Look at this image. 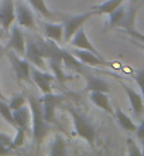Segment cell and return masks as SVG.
<instances>
[{"label":"cell","mask_w":144,"mask_h":156,"mask_svg":"<svg viewBox=\"0 0 144 156\" xmlns=\"http://www.w3.org/2000/svg\"><path fill=\"white\" fill-rule=\"evenodd\" d=\"M124 31L130 36V37L133 38V40L139 41V43H141V44H144V34L140 33V31H137V30H134L133 27H126L124 29Z\"/></svg>","instance_id":"cell-28"},{"label":"cell","mask_w":144,"mask_h":156,"mask_svg":"<svg viewBox=\"0 0 144 156\" xmlns=\"http://www.w3.org/2000/svg\"><path fill=\"white\" fill-rule=\"evenodd\" d=\"M95 16H96V12L93 9H91L88 12L79 13V14H72V16L66 17L65 20L62 21L64 23V43H69V40L78 31V29L83 27V24L88 20H91L92 17Z\"/></svg>","instance_id":"cell-3"},{"label":"cell","mask_w":144,"mask_h":156,"mask_svg":"<svg viewBox=\"0 0 144 156\" xmlns=\"http://www.w3.org/2000/svg\"><path fill=\"white\" fill-rule=\"evenodd\" d=\"M124 0H106L100 4H96L93 6V10L96 12V16H102V14H109L113 10H116L117 7H120L123 4Z\"/></svg>","instance_id":"cell-22"},{"label":"cell","mask_w":144,"mask_h":156,"mask_svg":"<svg viewBox=\"0 0 144 156\" xmlns=\"http://www.w3.org/2000/svg\"><path fill=\"white\" fill-rule=\"evenodd\" d=\"M16 21L17 24L27 30L35 29V17H34L33 10L28 7V4L23 2L16 3Z\"/></svg>","instance_id":"cell-9"},{"label":"cell","mask_w":144,"mask_h":156,"mask_svg":"<svg viewBox=\"0 0 144 156\" xmlns=\"http://www.w3.org/2000/svg\"><path fill=\"white\" fill-rule=\"evenodd\" d=\"M123 87L124 92L127 95L129 98V102H130V107H132V111L134 114L137 121H140L144 115V99H143V95L140 92H137L136 90H133L132 87L126 85V84H122Z\"/></svg>","instance_id":"cell-11"},{"label":"cell","mask_w":144,"mask_h":156,"mask_svg":"<svg viewBox=\"0 0 144 156\" xmlns=\"http://www.w3.org/2000/svg\"><path fill=\"white\" fill-rule=\"evenodd\" d=\"M66 111L69 112L71 118H72L75 133L79 138H82L85 142H88L91 146H93L96 140V129L95 125L92 123V121L85 114L79 112L78 109H75L72 107H66Z\"/></svg>","instance_id":"cell-2"},{"label":"cell","mask_w":144,"mask_h":156,"mask_svg":"<svg viewBox=\"0 0 144 156\" xmlns=\"http://www.w3.org/2000/svg\"><path fill=\"white\" fill-rule=\"evenodd\" d=\"M3 34H6L3 31V30H0V40H2V37H3ZM0 51H2V45H0Z\"/></svg>","instance_id":"cell-36"},{"label":"cell","mask_w":144,"mask_h":156,"mask_svg":"<svg viewBox=\"0 0 144 156\" xmlns=\"http://www.w3.org/2000/svg\"><path fill=\"white\" fill-rule=\"evenodd\" d=\"M28 3H30V6H31L38 14H41L42 17H45V19L54 17V13L48 9L45 0H28Z\"/></svg>","instance_id":"cell-24"},{"label":"cell","mask_w":144,"mask_h":156,"mask_svg":"<svg viewBox=\"0 0 144 156\" xmlns=\"http://www.w3.org/2000/svg\"><path fill=\"white\" fill-rule=\"evenodd\" d=\"M25 60L34 67H38L41 70H45L47 67V60L42 57L41 51L38 48L37 41L33 40L31 37L25 38V54H24Z\"/></svg>","instance_id":"cell-8"},{"label":"cell","mask_w":144,"mask_h":156,"mask_svg":"<svg viewBox=\"0 0 144 156\" xmlns=\"http://www.w3.org/2000/svg\"><path fill=\"white\" fill-rule=\"evenodd\" d=\"M89 99H91V102L93 104V105H96L99 109L107 112L109 115H113V114H115V109L112 107L110 98H109L107 92H100V91L89 92Z\"/></svg>","instance_id":"cell-16"},{"label":"cell","mask_w":144,"mask_h":156,"mask_svg":"<svg viewBox=\"0 0 144 156\" xmlns=\"http://www.w3.org/2000/svg\"><path fill=\"white\" fill-rule=\"evenodd\" d=\"M10 151H12V148H8V146H4V145H0V155L8 153Z\"/></svg>","instance_id":"cell-33"},{"label":"cell","mask_w":144,"mask_h":156,"mask_svg":"<svg viewBox=\"0 0 144 156\" xmlns=\"http://www.w3.org/2000/svg\"><path fill=\"white\" fill-rule=\"evenodd\" d=\"M66 153H68V149H66L65 140L62 139L59 135H57L55 138H54L52 144H51V148H49V155L61 156V155H66Z\"/></svg>","instance_id":"cell-23"},{"label":"cell","mask_w":144,"mask_h":156,"mask_svg":"<svg viewBox=\"0 0 144 156\" xmlns=\"http://www.w3.org/2000/svg\"><path fill=\"white\" fill-rule=\"evenodd\" d=\"M132 43L134 45H137L139 48H141V50H144V44H141V43H139V41H136V40H132Z\"/></svg>","instance_id":"cell-34"},{"label":"cell","mask_w":144,"mask_h":156,"mask_svg":"<svg viewBox=\"0 0 144 156\" xmlns=\"http://www.w3.org/2000/svg\"><path fill=\"white\" fill-rule=\"evenodd\" d=\"M7 104H8V107L12 108V111H14V109L23 107V105H25V104H28V102H27V98L23 94H17V95H13L12 98L7 101Z\"/></svg>","instance_id":"cell-26"},{"label":"cell","mask_w":144,"mask_h":156,"mask_svg":"<svg viewBox=\"0 0 144 156\" xmlns=\"http://www.w3.org/2000/svg\"><path fill=\"white\" fill-rule=\"evenodd\" d=\"M127 153L129 155H143V151L137 146L133 139H127Z\"/></svg>","instance_id":"cell-30"},{"label":"cell","mask_w":144,"mask_h":156,"mask_svg":"<svg viewBox=\"0 0 144 156\" xmlns=\"http://www.w3.org/2000/svg\"><path fill=\"white\" fill-rule=\"evenodd\" d=\"M113 116L116 118V121H117V123L120 125L122 129H124V131H127V132H136V129H137L136 122L127 114H124V111H122L120 108H116Z\"/></svg>","instance_id":"cell-20"},{"label":"cell","mask_w":144,"mask_h":156,"mask_svg":"<svg viewBox=\"0 0 144 156\" xmlns=\"http://www.w3.org/2000/svg\"><path fill=\"white\" fill-rule=\"evenodd\" d=\"M10 38L6 45V50H12L16 54L24 57L25 54V36L21 31V27L18 24H13L10 29Z\"/></svg>","instance_id":"cell-10"},{"label":"cell","mask_w":144,"mask_h":156,"mask_svg":"<svg viewBox=\"0 0 144 156\" xmlns=\"http://www.w3.org/2000/svg\"><path fill=\"white\" fill-rule=\"evenodd\" d=\"M16 136L12 139V149L20 148L25 142V129H23V128H16Z\"/></svg>","instance_id":"cell-27"},{"label":"cell","mask_w":144,"mask_h":156,"mask_svg":"<svg viewBox=\"0 0 144 156\" xmlns=\"http://www.w3.org/2000/svg\"><path fill=\"white\" fill-rule=\"evenodd\" d=\"M62 64L66 70L75 73H82V70H85V64H82L72 53H68L65 50H62Z\"/></svg>","instance_id":"cell-19"},{"label":"cell","mask_w":144,"mask_h":156,"mask_svg":"<svg viewBox=\"0 0 144 156\" xmlns=\"http://www.w3.org/2000/svg\"><path fill=\"white\" fill-rule=\"evenodd\" d=\"M134 81H136V84L140 88L141 95H143V99H144V70H139L134 74Z\"/></svg>","instance_id":"cell-29"},{"label":"cell","mask_w":144,"mask_h":156,"mask_svg":"<svg viewBox=\"0 0 144 156\" xmlns=\"http://www.w3.org/2000/svg\"><path fill=\"white\" fill-rule=\"evenodd\" d=\"M143 4H144V0H143Z\"/></svg>","instance_id":"cell-37"},{"label":"cell","mask_w":144,"mask_h":156,"mask_svg":"<svg viewBox=\"0 0 144 156\" xmlns=\"http://www.w3.org/2000/svg\"><path fill=\"white\" fill-rule=\"evenodd\" d=\"M13 116H14L17 128H23L25 131L30 128V125H31V109H30L28 104L14 109L13 111Z\"/></svg>","instance_id":"cell-17"},{"label":"cell","mask_w":144,"mask_h":156,"mask_svg":"<svg viewBox=\"0 0 144 156\" xmlns=\"http://www.w3.org/2000/svg\"><path fill=\"white\" fill-rule=\"evenodd\" d=\"M69 44L74 47V48H81V50H88V51H92V53L98 54V55H102L99 53V50L96 48L95 45L91 43V40L88 38L86 31L83 30V27L78 29V31L72 36V38L69 40Z\"/></svg>","instance_id":"cell-14"},{"label":"cell","mask_w":144,"mask_h":156,"mask_svg":"<svg viewBox=\"0 0 144 156\" xmlns=\"http://www.w3.org/2000/svg\"><path fill=\"white\" fill-rule=\"evenodd\" d=\"M71 53L74 54L75 57L78 58L79 61L85 64V66H91V67H103V66H109V62L103 58V55H98V54L88 51V50H81V48H74Z\"/></svg>","instance_id":"cell-13"},{"label":"cell","mask_w":144,"mask_h":156,"mask_svg":"<svg viewBox=\"0 0 144 156\" xmlns=\"http://www.w3.org/2000/svg\"><path fill=\"white\" fill-rule=\"evenodd\" d=\"M6 57L10 61V66H12V70L17 81L28 82L31 80V64L25 60V57H21L12 50H7Z\"/></svg>","instance_id":"cell-4"},{"label":"cell","mask_w":144,"mask_h":156,"mask_svg":"<svg viewBox=\"0 0 144 156\" xmlns=\"http://www.w3.org/2000/svg\"><path fill=\"white\" fill-rule=\"evenodd\" d=\"M31 80L37 85L38 90L41 91L42 95L52 92V84L55 81V77L52 73H47L45 70L31 66Z\"/></svg>","instance_id":"cell-5"},{"label":"cell","mask_w":144,"mask_h":156,"mask_svg":"<svg viewBox=\"0 0 144 156\" xmlns=\"http://www.w3.org/2000/svg\"><path fill=\"white\" fill-rule=\"evenodd\" d=\"M81 74L83 75L85 81H86V85H85V90L88 92H95V91H100V92H110V85L106 80H103L102 77H99L96 74H92L86 70H82Z\"/></svg>","instance_id":"cell-12"},{"label":"cell","mask_w":144,"mask_h":156,"mask_svg":"<svg viewBox=\"0 0 144 156\" xmlns=\"http://www.w3.org/2000/svg\"><path fill=\"white\" fill-rule=\"evenodd\" d=\"M41 101V108H42V114H44V118L48 123H52L54 119H55V111L57 108L62 104V97L61 95H55L52 92L49 94H44L42 98H40Z\"/></svg>","instance_id":"cell-7"},{"label":"cell","mask_w":144,"mask_h":156,"mask_svg":"<svg viewBox=\"0 0 144 156\" xmlns=\"http://www.w3.org/2000/svg\"><path fill=\"white\" fill-rule=\"evenodd\" d=\"M27 102L31 109V125H33V139L37 144V146L42 144V140L45 139L47 133L49 131V123L45 121L44 114H42L41 101L40 98L30 95Z\"/></svg>","instance_id":"cell-1"},{"label":"cell","mask_w":144,"mask_h":156,"mask_svg":"<svg viewBox=\"0 0 144 156\" xmlns=\"http://www.w3.org/2000/svg\"><path fill=\"white\" fill-rule=\"evenodd\" d=\"M0 115H2V118H3L8 125H12L13 128H17L16 126V121H14V116H13L12 108L8 107L7 101H4V99H0Z\"/></svg>","instance_id":"cell-25"},{"label":"cell","mask_w":144,"mask_h":156,"mask_svg":"<svg viewBox=\"0 0 144 156\" xmlns=\"http://www.w3.org/2000/svg\"><path fill=\"white\" fill-rule=\"evenodd\" d=\"M107 16H109V27L110 29L112 27H123V29L129 27L127 20H126V10H124L123 4L116 10H113L112 13H109Z\"/></svg>","instance_id":"cell-18"},{"label":"cell","mask_w":144,"mask_h":156,"mask_svg":"<svg viewBox=\"0 0 144 156\" xmlns=\"http://www.w3.org/2000/svg\"><path fill=\"white\" fill-rule=\"evenodd\" d=\"M0 99H4L3 92H2V81H0Z\"/></svg>","instance_id":"cell-35"},{"label":"cell","mask_w":144,"mask_h":156,"mask_svg":"<svg viewBox=\"0 0 144 156\" xmlns=\"http://www.w3.org/2000/svg\"><path fill=\"white\" fill-rule=\"evenodd\" d=\"M47 66H49V68L52 70V74H54V77H55V81L64 84V82L69 78V77H66V74L64 73L62 58H49V60H47Z\"/></svg>","instance_id":"cell-21"},{"label":"cell","mask_w":144,"mask_h":156,"mask_svg":"<svg viewBox=\"0 0 144 156\" xmlns=\"http://www.w3.org/2000/svg\"><path fill=\"white\" fill-rule=\"evenodd\" d=\"M0 145H4V146H8L12 148V138L4 133V132H0Z\"/></svg>","instance_id":"cell-32"},{"label":"cell","mask_w":144,"mask_h":156,"mask_svg":"<svg viewBox=\"0 0 144 156\" xmlns=\"http://www.w3.org/2000/svg\"><path fill=\"white\" fill-rule=\"evenodd\" d=\"M16 21V3L14 0H2L0 3V26L4 33H8Z\"/></svg>","instance_id":"cell-6"},{"label":"cell","mask_w":144,"mask_h":156,"mask_svg":"<svg viewBox=\"0 0 144 156\" xmlns=\"http://www.w3.org/2000/svg\"><path fill=\"white\" fill-rule=\"evenodd\" d=\"M136 136H137V139L140 140L141 144H143V146H144V115H143V118L140 119V123L137 125Z\"/></svg>","instance_id":"cell-31"},{"label":"cell","mask_w":144,"mask_h":156,"mask_svg":"<svg viewBox=\"0 0 144 156\" xmlns=\"http://www.w3.org/2000/svg\"><path fill=\"white\" fill-rule=\"evenodd\" d=\"M42 30L45 37L55 43L64 41V23H51V21H42Z\"/></svg>","instance_id":"cell-15"}]
</instances>
